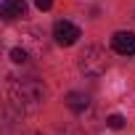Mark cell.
I'll use <instances>...</instances> for the list:
<instances>
[{
    "mask_svg": "<svg viewBox=\"0 0 135 135\" xmlns=\"http://www.w3.org/2000/svg\"><path fill=\"white\" fill-rule=\"evenodd\" d=\"M8 98H11V106L19 114H32L48 101V85L37 77H21V80L11 82Z\"/></svg>",
    "mask_w": 135,
    "mask_h": 135,
    "instance_id": "1",
    "label": "cell"
},
{
    "mask_svg": "<svg viewBox=\"0 0 135 135\" xmlns=\"http://www.w3.org/2000/svg\"><path fill=\"white\" fill-rule=\"evenodd\" d=\"M80 69L88 74V77H101L106 72V53L98 48V45H90L80 53Z\"/></svg>",
    "mask_w": 135,
    "mask_h": 135,
    "instance_id": "2",
    "label": "cell"
},
{
    "mask_svg": "<svg viewBox=\"0 0 135 135\" xmlns=\"http://www.w3.org/2000/svg\"><path fill=\"white\" fill-rule=\"evenodd\" d=\"M53 37H56L58 45H74L77 37H80V27H74L72 21L61 19V21H56V27H53Z\"/></svg>",
    "mask_w": 135,
    "mask_h": 135,
    "instance_id": "3",
    "label": "cell"
},
{
    "mask_svg": "<svg viewBox=\"0 0 135 135\" xmlns=\"http://www.w3.org/2000/svg\"><path fill=\"white\" fill-rule=\"evenodd\" d=\"M111 48L119 56H135V32H117L111 37Z\"/></svg>",
    "mask_w": 135,
    "mask_h": 135,
    "instance_id": "4",
    "label": "cell"
},
{
    "mask_svg": "<svg viewBox=\"0 0 135 135\" xmlns=\"http://www.w3.org/2000/svg\"><path fill=\"white\" fill-rule=\"evenodd\" d=\"M0 13H3V19H19V16H27V3H24V0H3Z\"/></svg>",
    "mask_w": 135,
    "mask_h": 135,
    "instance_id": "5",
    "label": "cell"
},
{
    "mask_svg": "<svg viewBox=\"0 0 135 135\" xmlns=\"http://www.w3.org/2000/svg\"><path fill=\"white\" fill-rule=\"evenodd\" d=\"M66 106H69L72 111H85L90 106V98L85 93H69V95H66Z\"/></svg>",
    "mask_w": 135,
    "mask_h": 135,
    "instance_id": "6",
    "label": "cell"
},
{
    "mask_svg": "<svg viewBox=\"0 0 135 135\" xmlns=\"http://www.w3.org/2000/svg\"><path fill=\"white\" fill-rule=\"evenodd\" d=\"M106 124H109L111 130H122V127H124V117H122V114H111V117L106 119Z\"/></svg>",
    "mask_w": 135,
    "mask_h": 135,
    "instance_id": "7",
    "label": "cell"
},
{
    "mask_svg": "<svg viewBox=\"0 0 135 135\" xmlns=\"http://www.w3.org/2000/svg\"><path fill=\"white\" fill-rule=\"evenodd\" d=\"M11 61H13V64H24V61H27V50H24V48H13V50H11Z\"/></svg>",
    "mask_w": 135,
    "mask_h": 135,
    "instance_id": "8",
    "label": "cell"
},
{
    "mask_svg": "<svg viewBox=\"0 0 135 135\" xmlns=\"http://www.w3.org/2000/svg\"><path fill=\"white\" fill-rule=\"evenodd\" d=\"M35 6H37L40 11H48V8L53 6V0H35Z\"/></svg>",
    "mask_w": 135,
    "mask_h": 135,
    "instance_id": "9",
    "label": "cell"
},
{
    "mask_svg": "<svg viewBox=\"0 0 135 135\" xmlns=\"http://www.w3.org/2000/svg\"><path fill=\"white\" fill-rule=\"evenodd\" d=\"M27 135H37V132H27Z\"/></svg>",
    "mask_w": 135,
    "mask_h": 135,
    "instance_id": "10",
    "label": "cell"
}]
</instances>
